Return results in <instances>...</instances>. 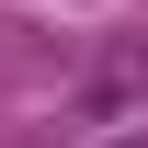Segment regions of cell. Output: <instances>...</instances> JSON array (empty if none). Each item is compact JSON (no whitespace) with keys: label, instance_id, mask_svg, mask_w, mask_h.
I'll list each match as a JSON object with an SVG mask.
<instances>
[{"label":"cell","instance_id":"6da1fadb","mask_svg":"<svg viewBox=\"0 0 148 148\" xmlns=\"http://www.w3.org/2000/svg\"><path fill=\"white\" fill-rule=\"evenodd\" d=\"M137 91H148V57H114V69L91 80V114H114V103H137Z\"/></svg>","mask_w":148,"mask_h":148}]
</instances>
